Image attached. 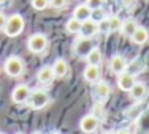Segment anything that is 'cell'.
Masks as SVG:
<instances>
[{"label": "cell", "mask_w": 149, "mask_h": 134, "mask_svg": "<svg viewBox=\"0 0 149 134\" xmlns=\"http://www.w3.org/2000/svg\"><path fill=\"white\" fill-rule=\"evenodd\" d=\"M24 25H26V21H24V17L21 14H11L8 17V21H6V27H5V33L6 36H11L15 38L17 35H21V32L24 30Z\"/></svg>", "instance_id": "cell-1"}, {"label": "cell", "mask_w": 149, "mask_h": 134, "mask_svg": "<svg viewBox=\"0 0 149 134\" xmlns=\"http://www.w3.org/2000/svg\"><path fill=\"white\" fill-rule=\"evenodd\" d=\"M3 69L10 77H19L24 71V63L17 55H11L5 60V65H3Z\"/></svg>", "instance_id": "cell-2"}, {"label": "cell", "mask_w": 149, "mask_h": 134, "mask_svg": "<svg viewBox=\"0 0 149 134\" xmlns=\"http://www.w3.org/2000/svg\"><path fill=\"white\" fill-rule=\"evenodd\" d=\"M49 101H51V96L48 95L46 90H41V89L32 90L29 98V106L32 109H43L45 106L49 104Z\"/></svg>", "instance_id": "cell-3"}, {"label": "cell", "mask_w": 149, "mask_h": 134, "mask_svg": "<svg viewBox=\"0 0 149 134\" xmlns=\"http://www.w3.org/2000/svg\"><path fill=\"white\" fill-rule=\"evenodd\" d=\"M27 47L30 52L33 54H41L43 51H46L48 47V38L43 33H33L32 36H29L27 40Z\"/></svg>", "instance_id": "cell-4"}, {"label": "cell", "mask_w": 149, "mask_h": 134, "mask_svg": "<svg viewBox=\"0 0 149 134\" xmlns=\"http://www.w3.org/2000/svg\"><path fill=\"white\" fill-rule=\"evenodd\" d=\"M94 49V44H92V41L89 38H78L76 43L73 44V52L76 55H79V57H87V54Z\"/></svg>", "instance_id": "cell-5"}, {"label": "cell", "mask_w": 149, "mask_h": 134, "mask_svg": "<svg viewBox=\"0 0 149 134\" xmlns=\"http://www.w3.org/2000/svg\"><path fill=\"white\" fill-rule=\"evenodd\" d=\"M30 93H32V90L29 87L24 85V84H19V85L15 87V90L11 91V100L15 101L16 104H22V103H26V101H29Z\"/></svg>", "instance_id": "cell-6"}, {"label": "cell", "mask_w": 149, "mask_h": 134, "mask_svg": "<svg viewBox=\"0 0 149 134\" xmlns=\"http://www.w3.org/2000/svg\"><path fill=\"white\" fill-rule=\"evenodd\" d=\"M98 125H100L98 118L94 117L92 114L83 117V118H81V122H79V128L83 129V133H86V134L95 133V131H97V128H98Z\"/></svg>", "instance_id": "cell-7"}, {"label": "cell", "mask_w": 149, "mask_h": 134, "mask_svg": "<svg viewBox=\"0 0 149 134\" xmlns=\"http://www.w3.org/2000/svg\"><path fill=\"white\" fill-rule=\"evenodd\" d=\"M98 33V25H97V22L95 21H92V19H87V21H84L83 24H81V30H79V35L83 38H91L94 36V35H97Z\"/></svg>", "instance_id": "cell-8"}, {"label": "cell", "mask_w": 149, "mask_h": 134, "mask_svg": "<svg viewBox=\"0 0 149 134\" xmlns=\"http://www.w3.org/2000/svg\"><path fill=\"white\" fill-rule=\"evenodd\" d=\"M127 68V60L122 57V55H113L111 60H109V69H111L114 74H122Z\"/></svg>", "instance_id": "cell-9"}, {"label": "cell", "mask_w": 149, "mask_h": 134, "mask_svg": "<svg viewBox=\"0 0 149 134\" xmlns=\"http://www.w3.org/2000/svg\"><path fill=\"white\" fill-rule=\"evenodd\" d=\"M135 82H136V80H135V76L130 74V73H127V71H124L122 74H119V77H118V87L124 91L132 90Z\"/></svg>", "instance_id": "cell-10"}, {"label": "cell", "mask_w": 149, "mask_h": 134, "mask_svg": "<svg viewBox=\"0 0 149 134\" xmlns=\"http://www.w3.org/2000/svg\"><path fill=\"white\" fill-rule=\"evenodd\" d=\"M52 71H54V77L57 79H62L68 74V63L65 62L63 58H57L52 65Z\"/></svg>", "instance_id": "cell-11"}, {"label": "cell", "mask_w": 149, "mask_h": 134, "mask_svg": "<svg viewBox=\"0 0 149 134\" xmlns=\"http://www.w3.org/2000/svg\"><path fill=\"white\" fill-rule=\"evenodd\" d=\"M91 14H92V10L86 5V3L78 5L76 8H74V11H73V17H74V19H78V21H81V22L91 19Z\"/></svg>", "instance_id": "cell-12"}, {"label": "cell", "mask_w": 149, "mask_h": 134, "mask_svg": "<svg viewBox=\"0 0 149 134\" xmlns=\"http://www.w3.org/2000/svg\"><path fill=\"white\" fill-rule=\"evenodd\" d=\"M148 95V87L146 84L143 82H135V85L132 87V90H130V96H132V100L135 101H141L144 96Z\"/></svg>", "instance_id": "cell-13"}, {"label": "cell", "mask_w": 149, "mask_h": 134, "mask_svg": "<svg viewBox=\"0 0 149 134\" xmlns=\"http://www.w3.org/2000/svg\"><path fill=\"white\" fill-rule=\"evenodd\" d=\"M37 79H38V82H41V84H51L52 80H54L52 66L46 65L43 68H40V71H38V74H37Z\"/></svg>", "instance_id": "cell-14"}, {"label": "cell", "mask_w": 149, "mask_h": 134, "mask_svg": "<svg viewBox=\"0 0 149 134\" xmlns=\"http://www.w3.org/2000/svg\"><path fill=\"white\" fill-rule=\"evenodd\" d=\"M83 77L87 80V82H97L98 77H100V68L95 65H89L84 68L83 71Z\"/></svg>", "instance_id": "cell-15"}, {"label": "cell", "mask_w": 149, "mask_h": 134, "mask_svg": "<svg viewBox=\"0 0 149 134\" xmlns=\"http://www.w3.org/2000/svg\"><path fill=\"white\" fill-rule=\"evenodd\" d=\"M130 38H132V41L138 46L144 44V43H148V40H149V32H148V29H144V27H138Z\"/></svg>", "instance_id": "cell-16"}, {"label": "cell", "mask_w": 149, "mask_h": 134, "mask_svg": "<svg viewBox=\"0 0 149 134\" xmlns=\"http://www.w3.org/2000/svg\"><path fill=\"white\" fill-rule=\"evenodd\" d=\"M109 91H111V87H109V84L105 82V80H100V82L97 84V87H95V95H97V98L100 101L109 96Z\"/></svg>", "instance_id": "cell-17"}, {"label": "cell", "mask_w": 149, "mask_h": 134, "mask_svg": "<svg viewBox=\"0 0 149 134\" xmlns=\"http://www.w3.org/2000/svg\"><path fill=\"white\" fill-rule=\"evenodd\" d=\"M138 29V24L135 22L133 19H127V21H122V29H120V33L124 35V36H132L135 33V30Z\"/></svg>", "instance_id": "cell-18"}, {"label": "cell", "mask_w": 149, "mask_h": 134, "mask_svg": "<svg viewBox=\"0 0 149 134\" xmlns=\"http://www.w3.org/2000/svg\"><path fill=\"white\" fill-rule=\"evenodd\" d=\"M86 60H87V63H89V65L98 66V65L102 63V52H100V49H98V47H94V49L89 52V54H87Z\"/></svg>", "instance_id": "cell-19"}, {"label": "cell", "mask_w": 149, "mask_h": 134, "mask_svg": "<svg viewBox=\"0 0 149 134\" xmlns=\"http://www.w3.org/2000/svg\"><path fill=\"white\" fill-rule=\"evenodd\" d=\"M144 69V63L141 62V60H133L130 65H127V68H125V71L127 73H130V74H133V76H136L138 73H141Z\"/></svg>", "instance_id": "cell-20"}, {"label": "cell", "mask_w": 149, "mask_h": 134, "mask_svg": "<svg viewBox=\"0 0 149 134\" xmlns=\"http://www.w3.org/2000/svg\"><path fill=\"white\" fill-rule=\"evenodd\" d=\"M81 21H78V19H74V17H70L68 21H67V24H65V29L68 33H79V30H81Z\"/></svg>", "instance_id": "cell-21"}, {"label": "cell", "mask_w": 149, "mask_h": 134, "mask_svg": "<svg viewBox=\"0 0 149 134\" xmlns=\"http://www.w3.org/2000/svg\"><path fill=\"white\" fill-rule=\"evenodd\" d=\"M122 29V21L119 16H111L109 17V32H120Z\"/></svg>", "instance_id": "cell-22"}, {"label": "cell", "mask_w": 149, "mask_h": 134, "mask_svg": "<svg viewBox=\"0 0 149 134\" xmlns=\"http://www.w3.org/2000/svg\"><path fill=\"white\" fill-rule=\"evenodd\" d=\"M32 6H33L37 11H43V10L48 8L49 5V0H30Z\"/></svg>", "instance_id": "cell-23"}, {"label": "cell", "mask_w": 149, "mask_h": 134, "mask_svg": "<svg viewBox=\"0 0 149 134\" xmlns=\"http://www.w3.org/2000/svg\"><path fill=\"white\" fill-rule=\"evenodd\" d=\"M100 33H109V17H103L100 22H97Z\"/></svg>", "instance_id": "cell-24"}, {"label": "cell", "mask_w": 149, "mask_h": 134, "mask_svg": "<svg viewBox=\"0 0 149 134\" xmlns=\"http://www.w3.org/2000/svg\"><path fill=\"white\" fill-rule=\"evenodd\" d=\"M103 17H105V13L102 11V8L92 10V14H91V19H92V21H95V22H100Z\"/></svg>", "instance_id": "cell-25"}, {"label": "cell", "mask_w": 149, "mask_h": 134, "mask_svg": "<svg viewBox=\"0 0 149 134\" xmlns=\"http://www.w3.org/2000/svg\"><path fill=\"white\" fill-rule=\"evenodd\" d=\"M105 3V0H86V5L89 6L91 10H97L102 8V5Z\"/></svg>", "instance_id": "cell-26"}, {"label": "cell", "mask_w": 149, "mask_h": 134, "mask_svg": "<svg viewBox=\"0 0 149 134\" xmlns=\"http://www.w3.org/2000/svg\"><path fill=\"white\" fill-rule=\"evenodd\" d=\"M92 115H94V117H102V115H103V104L102 103H97L94 106V111H92Z\"/></svg>", "instance_id": "cell-27"}, {"label": "cell", "mask_w": 149, "mask_h": 134, "mask_svg": "<svg viewBox=\"0 0 149 134\" xmlns=\"http://www.w3.org/2000/svg\"><path fill=\"white\" fill-rule=\"evenodd\" d=\"M49 3H51L52 8H63V6L68 3V0H49Z\"/></svg>", "instance_id": "cell-28"}, {"label": "cell", "mask_w": 149, "mask_h": 134, "mask_svg": "<svg viewBox=\"0 0 149 134\" xmlns=\"http://www.w3.org/2000/svg\"><path fill=\"white\" fill-rule=\"evenodd\" d=\"M6 21H8V16H6L5 13H0V32L5 30V27H6Z\"/></svg>", "instance_id": "cell-29"}, {"label": "cell", "mask_w": 149, "mask_h": 134, "mask_svg": "<svg viewBox=\"0 0 149 134\" xmlns=\"http://www.w3.org/2000/svg\"><path fill=\"white\" fill-rule=\"evenodd\" d=\"M135 3H136V0H122V5L125 8H133Z\"/></svg>", "instance_id": "cell-30"}, {"label": "cell", "mask_w": 149, "mask_h": 134, "mask_svg": "<svg viewBox=\"0 0 149 134\" xmlns=\"http://www.w3.org/2000/svg\"><path fill=\"white\" fill-rule=\"evenodd\" d=\"M116 134H130V131H129V129H119Z\"/></svg>", "instance_id": "cell-31"}, {"label": "cell", "mask_w": 149, "mask_h": 134, "mask_svg": "<svg viewBox=\"0 0 149 134\" xmlns=\"http://www.w3.org/2000/svg\"><path fill=\"white\" fill-rule=\"evenodd\" d=\"M32 134H43V133H41V131H33Z\"/></svg>", "instance_id": "cell-32"}, {"label": "cell", "mask_w": 149, "mask_h": 134, "mask_svg": "<svg viewBox=\"0 0 149 134\" xmlns=\"http://www.w3.org/2000/svg\"><path fill=\"white\" fill-rule=\"evenodd\" d=\"M103 134H116V133H113V131H106V133H103Z\"/></svg>", "instance_id": "cell-33"}, {"label": "cell", "mask_w": 149, "mask_h": 134, "mask_svg": "<svg viewBox=\"0 0 149 134\" xmlns=\"http://www.w3.org/2000/svg\"><path fill=\"white\" fill-rule=\"evenodd\" d=\"M52 134H60V133H52Z\"/></svg>", "instance_id": "cell-34"}, {"label": "cell", "mask_w": 149, "mask_h": 134, "mask_svg": "<svg viewBox=\"0 0 149 134\" xmlns=\"http://www.w3.org/2000/svg\"><path fill=\"white\" fill-rule=\"evenodd\" d=\"M16 134H22V133H16Z\"/></svg>", "instance_id": "cell-35"}, {"label": "cell", "mask_w": 149, "mask_h": 134, "mask_svg": "<svg viewBox=\"0 0 149 134\" xmlns=\"http://www.w3.org/2000/svg\"><path fill=\"white\" fill-rule=\"evenodd\" d=\"M0 134H3V133H0Z\"/></svg>", "instance_id": "cell-36"}]
</instances>
